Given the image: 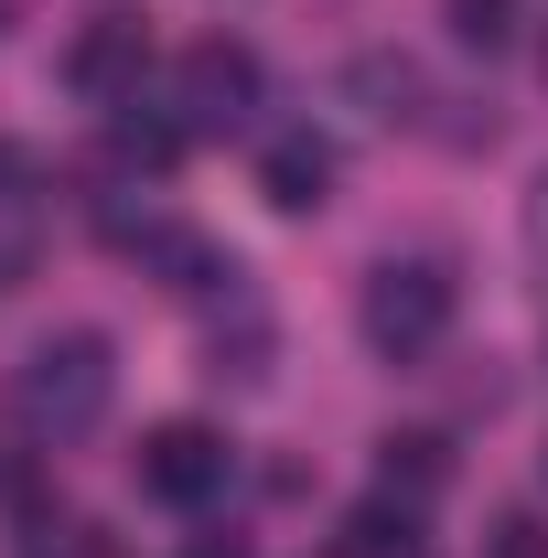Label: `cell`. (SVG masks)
Listing matches in <instances>:
<instances>
[{
  "label": "cell",
  "instance_id": "3957f363",
  "mask_svg": "<svg viewBox=\"0 0 548 558\" xmlns=\"http://www.w3.org/2000/svg\"><path fill=\"white\" fill-rule=\"evenodd\" d=\"M130 473H140L151 505H205V494H226L237 451H226V429H205V418H162V429H140Z\"/></svg>",
  "mask_w": 548,
  "mask_h": 558
},
{
  "label": "cell",
  "instance_id": "8fae6325",
  "mask_svg": "<svg viewBox=\"0 0 548 558\" xmlns=\"http://www.w3.org/2000/svg\"><path fill=\"white\" fill-rule=\"evenodd\" d=\"M484 558H548V526L538 515H505V526L484 537Z\"/></svg>",
  "mask_w": 548,
  "mask_h": 558
},
{
  "label": "cell",
  "instance_id": "8992f818",
  "mask_svg": "<svg viewBox=\"0 0 548 558\" xmlns=\"http://www.w3.org/2000/svg\"><path fill=\"white\" fill-rule=\"evenodd\" d=\"M259 194H270L279 215H323L334 205V140L323 130H279L270 150H259Z\"/></svg>",
  "mask_w": 548,
  "mask_h": 558
},
{
  "label": "cell",
  "instance_id": "5b68a950",
  "mask_svg": "<svg viewBox=\"0 0 548 558\" xmlns=\"http://www.w3.org/2000/svg\"><path fill=\"white\" fill-rule=\"evenodd\" d=\"M183 108H194V130H237V119L259 108V54L226 44V33L194 44V54H183Z\"/></svg>",
  "mask_w": 548,
  "mask_h": 558
},
{
  "label": "cell",
  "instance_id": "30bf717a",
  "mask_svg": "<svg viewBox=\"0 0 548 558\" xmlns=\"http://www.w3.org/2000/svg\"><path fill=\"white\" fill-rule=\"evenodd\" d=\"M452 44H474V54L516 44V0H452Z\"/></svg>",
  "mask_w": 548,
  "mask_h": 558
},
{
  "label": "cell",
  "instance_id": "7a4b0ae2",
  "mask_svg": "<svg viewBox=\"0 0 548 558\" xmlns=\"http://www.w3.org/2000/svg\"><path fill=\"white\" fill-rule=\"evenodd\" d=\"M355 323H366V344L388 354V365H419V354L452 333V279L430 269V258H388V269L366 279Z\"/></svg>",
  "mask_w": 548,
  "mask_h": 558
},
{
  "label": "cell",
  "instance_id": "ba28073f",
  "mask_svg": "<svg viewBox=\"0 0 548 558\" xmlns=\"http://www.w3.org/2000/svg\"><path fill=\"white\" fill-rule=\"evenodd\" d=\"M377 484L398 494V505H430V494L452 484V451H441V440H430V429H398V440H388V451H377Z\"/></svg>",
  "mask_w": 548,
  "mask_h": 558
},
{
  "label": "cell",
  "instance_id": "6da1fadb",
  "mask_svg": "<svg viewBox=\"0 0 548 558\" xmlns=\"http://www.w3.org/2000/svg\"><path fill=\"white\" fill-rule=\"evenodd\" d=\"M119 398V354L108 333H55V344L22 354V376H11V429L22 440H75V429H97Z\"/></svg>",
  "mask_w": 548,
  "mask_h": 558
},
{
  "label": "cell",
  "instance_id": "277c9868",
  "mask_svg": "<svg viewBox=\"0 0 548 558\" xmlns=\"http://www.w3.org/2000/svg\"><path fill=\"white\" fill-rule=\"evenodd\" d=\"M140 65H151V33H140L130 11H108V22H86L65 44V86L86 108H130L140 97Z\"/></svg>",
  "mask_w": 548,
  "mask_h": 558
},
{
  "label": "cell",
  "instance_id": "9c48e42d",
  "mask_svg": "<svg viewBox=\"0 0 548 558\" xmlns=\"http://www.w3.org/2000/svg\"><path fill=\"white\" fill-rule=\"evenodd\" d=\"M409 548H419L409 505H398V494H377V505H355V515H344V548H334V558H409Z\"/></svg>",
  "mask_w": 548,
  "mask_h": 558
},
{
  "label": "cell",
  "instance_id": "7c38bea8",
  "mask_svg": "<svg viewBox=\"0 0 548 558\" xmlns=\"http://www.w3.org/2000/svg\"><path fill=\"white\" fill-rule=\"evenodd\" d=\"M183 558H248V537H194Z\"/></svg>",
  "mask_w": 548,
  "mask_h": 558
},
{
  "label": "cell",
  "instance_id": "52a82bcc",
  "mask_svg": "<svg viewBox=\"0 0 548 558\" xmlns=\"http://www.w3.org/2000/svg\"><path fill=\"white\" fill-rule=\"evenodd\" d=\"M183 119H151V108H108V161H119V172H172V161H183Z\"/></svg>",
  "mask_w": 548,
  "mask_h": 558
}]
</instances>
